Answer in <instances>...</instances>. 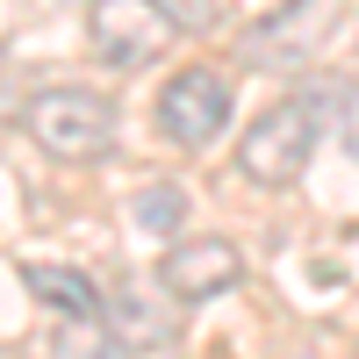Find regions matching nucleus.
<instances>
[{"instance_id":"obj_3","label":"nucleus","mask_w":359,"mask_h":359,"mask_svg":"<svg viewBox=\"0 0 359 359\" xmlns=\"http://www.w3.org/2000/svg\"><path fill=\"white\" fill-rule=\"evenodd\" d=\"M230 123V79L216 65H180L165 86H158V137L180 144V151H201L216 144Z\"/></svg>"},{"instance_id":"obj_7","label":"nucleus","mask_w":359,"mask_h":359,"mask_svg":"<svg viewBox=\"0 0 359 359\" xmlns=\"http://www.w3.org/2000/svg\"><path fill=\"white\" fill-rule=\"evenodd\" d=\"M130 208H137V223H144V230L172 237L180 223H187V187H172V180H151V187H144Z\"/></svg>"},{"instance_id":"obj_9","label":"nucleus","mask_w":359,"mask_h":359,"mask_svg":"<svg viewBox=\"0 0 359 359\" xmlns=\"http://www.w3.org/2000/svg\"><path fill=\"white\" fill-rule=\"evenodd\" d=\"M158 8L172 15V29H208L216 22V0H158Z\"/></svg>"},{"instance_id":"obj_2","label":"nucleus","mask_w":359,"mask_h":359,"mask_svg":"<svg viewBox=\"0 0 359 359\" xmlns=\"http://www.w3.org/2000/svg\"><path fill=\"white\" fill-rule=\"evenodd\" d=\"M323 137V108L316 101H273L266 115H252L245 137H237V172L252 180V187H294Z\"/></svg>"},{"instance_id":"obj_8","label":"nucleus","mask_w":359,"mask_h":359,"mask_svg":"<svg viewBox=\"0 0 359 359\" xmlns=\"http://www.w3.org/2000/svg\"><path fill=\"white\" fill-rule=\"evenodd\" d=\"M50 352H57V359H123V345H115L94 316H65V331H57Z\"/></svg>"},{"instance_id":"obj_1","label":"nucleus","mask_w":359,"mask_h":359,"mask_svg":"<svg viewBox=\"0 0 359 359\" xmlns=\"http://www.w3.org/2000/svg\"><path fill=\"white\" fill-rule=\"evenodd\" d=\"M22 130L36 137V151L65 158V165H86L115 144V101L94 94V86H43L22 108Z\"/></svg>"},{"instance_id":"obj_6","label":"nucleus","mask_w":359,"mask_h":359,"mask_svg":"<svg viewBox=\"0 0 359 359\" xmlns=\"http://www.w3.org/2000/svg\"><path fill=\"white\" fill-rule=\"evenodd\" d=\"M22 280H29V294H36V302H50L57 316H101V294H94V280H86V273H72V266L29 259V266H22Z\"/></svg>"},{"instance_id":"obj_4","label":"nucleus","mask_w":359,"mask_h":359,"mask_svg":"<svg viewBox=\"0 0 359 359\" xmlns=\"http://www.w3.org/2000/svg\"><path fill=\"white\" fill-rule=\"evenodd\" d=\"M86 36H94V50L115 72H144V65H158V57L172 50L180 29H172V15L158 8V0H94Z\"/></svg>"},{"instance_id":"obj_5","label":"nucleus","mask_w":359,"mask_h":359,"mask_svg":"<svg viewBox=\"0 0 359 359\" xmlns=\"http://www.w3.org/2000/svg\"><path fill=\"white\" fill-rule=\"evenodd\" d=\"M158 280L172 302H216L245 280V252L230 245V237H187V245H172L158 259Z\"/></svg>"}]
</instances>
